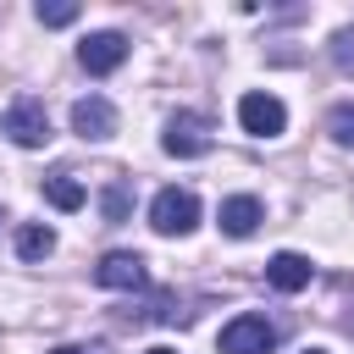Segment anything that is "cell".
I'll return each instance as SVG.
<instances>
[{"mask_svg": "<svg viewBox=\"0 0 354 354\" xmlns=\"http://www.w3.org/2000/svg\"><path fill=\"white\" fill-rule=\"evenodd\" d=\"M94 282H100V288H116V293H133V288H149V266H144V254H133V249H111V254H100Z\"/></svg>", "mask_w": 354, "mask_h": 354, "instance_id": "cell-7", "label": "cell"}, {"mask_svg": "<svg viewBox=\"0 0 354 354\" xmlns=\"http://www.w3.org/2000/svg\"><path fill=\"white\" fill-rule=\"evenodd\" d=\"M326 133H332L343 149H354V100H343V105L326 111Z\"/></svg>", "mask_w": 354, "mask_h": 354, "instance_id": "cell-14", "label": "cell"}, {"mask_svg": "<svg viewBox=\"0 0 354 354\" xmlns=\"http://www.w3.org/2000/svg\"><path fill=\"white\" fill-rule=\"evenodd\" d=\"M144 354H177V348H166V343H155V348H144Z\"/></svg>", "mask_w": 354, "mask_h": 354, "instance_id": "cell-18", "label": "cell"}, {"mask_svg": "<svg viewBox=\"0 0 354 354\" xmlns=\"http://www.w3.org/2000/svg\"><path fill=\"white\" fill-rule=\"evenodd\" d=\"M304 354H326V348H304Z\"/></svg>", "mask_w": 354, "mask_h": 354, "instance_id": "cell-19", "label": "cell"}, {"mask_svg": "<svg viewBox=\"0 0 354 354\" xmlns=\"http://www.w3.org/2000/svg\"><path fill=\"white\" fill-rule=\"evenodd\" d=\"M160 149L177 155V160H199V155H210V122H205L199 111H177V116L166 122V133H160Z\"/></svg>", "mask_w": 354, "mask_h": 354, "instance_id": "cell-4", "label": "cell"}, {"mask_svg": "<svg viewBox=\"0 0 354 354\" xmlns=\"http://www.w3.org/2000/svg\"><path fill=\"white\" fill-rule=\"evenodd\" d=\"M39 22H44V28H66V22H77V0H39Z\"/></svg>", "mask_w": 354, "mask_h": 354, "instance_id": "cell-15", "label": "cell"}, {"mask_svg": "<svg viewBox=\"0 0 354 354\" xmlns=\"http://www.w3.org/2000/svg\"><path fill=\"white\" fill-rule=\"evenodd\" d=\"M0 221H6V210H0Z\"/></svg>", "mask_w": 354, "mask_h": 354, "instance_id": "cell-20", "label": "cell"}, {"mask_svg": "<svg viewBox=\"0 0 354 354\" xmlns=\"http://www.w3.org/2000/svg\"><path fill=\"white\" fill-rule=\"evenodd\" d=\"M17 254H22L28 266H33V260H50V254H55V232H50L44 221H22V227H17Z\"/></svg>", "mask_w": 354, "mask_h": 354, "instance_id": "cell-11", "label": "cell"}, {"mask_svg": "<svg viewBox=\"0 0 354 354\" xmlns=\"http://www.w3.org/2000/svg\"><path fill=\"white\" fill-rule=\"evenodd\" d=\"M332 61H337L343 72H354V33H337V39H332Z\"/></svg>", "mask_w": 354, "mask_h": 354, "instance_id": "cell-16", "label": "cell"}, {"mask_svg": "<svg viewBox=\"0 0 354 354\" xmlns=\"http://www.w3.org/2000/svg\"><path fill=\"white\" fill-rule=\"evenodd\" d=\"M100 210H105V221H127V210H133V188L116 177V183L100 194Z\"/></svg>", "mask_w": 354, "mask_h": 354, "instance_id": "cell-13", "label": "cell"}, {"mask_svg": "<svg viewBox=\"0 0 354 354\" xmlns=\"http://www.w3.org/2000/svg\"><path fill=\"white\" fill-rule=\"evenodd\" d=\"M238 127H243L249 138H277V133L288 127V105H282L277 94H266V88H249V94L238 100Z\"/></svg>", "mask_w": 354, "mask_h": 354, "instance_id": "cell-3", "label": "cell"}, {"mask_svg": "<svg viewBox=\"0 0 354 354\" xmlns=\"http://www.w3.org/2000/svg\"><path fill=\"white\" fill-rule=\"evenodd\" d=\"M310 260L299 254V249H277L271 260H266V282L277 288V293H299V288H310Z\"/></svg>", "mask_w": 354, "mask_h": 354, "instance_id": "cell-10", "label": "cell"}, {"mask_svg": "<svg viewBox=\"0 0 354 354\" xmlns=\"http://www.w3.org/2000/svg\"><path fill=\"white\" fill-rule=\"evenodd\" d=\"M216 221H221L227 238H254V227L266 221V205H260L254 194H227L221 210H216Z\"/></svg>", "mask_w": 354, "mask_h": 354, "instance_id": "cell-9", "label": "cell"}, {"mask_svg": "<svg viewBox=\"0 0 354 354\" xmlns=\"http://www.w3.org/2000/svg\"><path fill=\"white\" fill-rule=\"evenodd\" d=\"M77 61H83V72H88V77H111V72L127 61V33H116V28L88 33V39L77 44Z\"/></svg>", "mask_w": 354, "mask_h": 354, "instance_id": "cell-6", "label": "cell"}, {"mask_svg": "<svg viewBox=\"0 0 354 354\" xmlns=\"http://www.w3.org/2000/svg\"><path fill=\"white\" fill-rule=\"evenodd\" d=\"M44 199L55 205V210H83V183L72 177V171H55V177H44Z\"/></svg>", "mask_w": 354, "mask_h": 354, "instance_id": "cell-12", "label": "cell"}, {"mask_svg": "<svg viewBox=\"0 0 354 354\" xmlns=\"http://www.w3.org/2000/svg\"><path fill=\"white\" fill-rule=\"evenodd\" d=\"M72 133L88 138V144L111 138V133H116V105H111L105 94H83V100L72 105Z\"/></svg>", "mask_w": 354, "mask_h": 354, "instance_id": "cell-8", "label": "cell"}, {"mask_svg": "<svg viewBox=\"0 0 354 354\" xmlns=\"http://www.w3.org/2000/svg\"><path fill=\"white\" fill-rule=\"evenodd\" d=\"M149 227L160 238H188L199 227V194L194 188H160L149 199Z\"/></svg>", "mask_w": 354, "mask_h": 354, "instance_id": "cell-1", "label": "cell"}, {"mask_svg": "<svg viewBox=\"0 0 354 354\" xmlns=\"http://www.w3.org/2000/svg\"><path fill=\"white\" fill-rule=\"evenodd\" d=\"M277 348V326L266 321V315H232L227 326H221V354H271Z\"/></svg>", "mask_w": 354, "mask_h": 354, "instance_id": "cell-5", "label": "cell"}, {"mask_svg": "<svg viewBox=\"0 0 354 354\" xmlns=\"http://www.w3.org/2000/svg\"><path fill=\"white\" fill-rule=\"evenodd\" d=\"M50 354H88V348H77V343H61V348H50Z\"/></svg>", "mask_w": 354, "mask_h": 354, "instance_id": "cell-17", "label": "cell"}, {"mask_svg": "<svg viewBox=\"0 0 354 354\" xmlns=\"http://www.w3.org/2000/svg\"><path fill=\"white\" fill-rule=\"evenodd\" d=\"M6 133H11L17 149H44V144H50V111H44V100L17 94V100L6 105Z\"/></svg>", "mask_w": 354, "mask_h": 354, "instance_id": "cell-2", "label": "cell"}]
</instances>
